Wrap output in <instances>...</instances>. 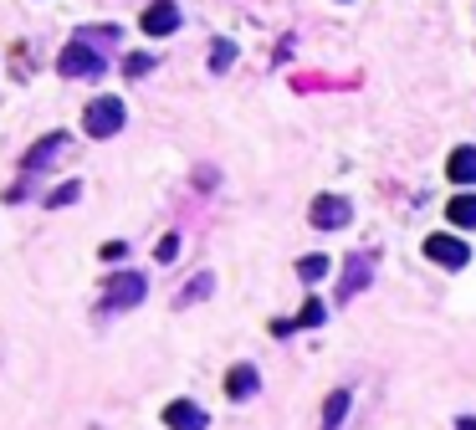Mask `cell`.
<instances>
[{
  "label": "cell",
  "mask_w": 476,
  "mask_h": 430,
  "mask_svg": "<svg viewBox=\"0 0 476 430\" xmlns=\"http://www.w3.org/2000/svg\"><path fill=\"white\" fill-rule=\"evenodd\" d=\"M369 282H374V261H369V257H348L344 261V282H338V308L354 302Z\"/></svg>",
  "instance_id": "5b68a950"
},
{
  "label": "cell",
  "mask_w": 476,
  "mask_h": 430,
  "mask_svg": "<svg viewBox=\"0 0 476 430\" xmlns=\"http://www.w3.org/2000/svg\"><path fill=\"white\" fill-rule=\"evenodd\" d=\"M257 389H261V374H257V364H236V369L226 374V395H231L236 405H241V400H251Z\"/></svg>",
  "instance_id": "9c48e42d"
},
{
  "label": "cell",
  "mask_w": 476,
  "mask_h": 430,
  "mask_svg": "<svg viewBox=\"0 0 476 430\" xmlns=\"http://www.w3.org/2000/svg\"><path fill=\"white\" fill-rule=\"evenodd\" d=\"M425 257H431L435 267H466V261H471V246H466L461 236H425Z\"/></svg>",
  "instance_id": "277c9868"
},
{
  "label": "cell",
  "mask_w": 476,
  "mask_h": 430,
  "mask_svg": "<svg viewBox=\"0 0 476 430\" xmlns=\"http://www.w3.org/2000/svg\"><path fill=\"white\" fill-rule=\"evenodd\" d=\"M144 292H149V277L144 272H118L113 282L102 287V308H108V313L139 308V302H144Z\"/></svg>",
  "instance_id": "7a4b0ae2"
},
{
  "label": "cell",
  "mask_w": 476,
  "mask_h": 430,
  "mask_svg": "<svg viewBox=\"0 0 476 430\" xmlns=\"http://www.w3.org/2000/svg\"><path fill=\"white\" fill-rule=\"evenodd\" d=\"M446 174L456 180V185H476V149L471 143H461V149L446 159Z\"/></svg>",
  "instance_id": "8fae6325"
},
{
  "label": "cell",
  "mask_w": 476,
  "mask_h": 430,
  "mask_svg": "<svg viewBox=\"0 0 476 430\" xmlns=\"http://www.w3.org/2000/svg\"><path fill=\"white\" fill-rule=\"evenodd\" d=\"M57 72H62V77H98V72H102L98 46L73 42V46H67V52H62V57H57Z\"/></svg>",
  "instance_id": "3957f363"
},
{
  "label": "cell",
  "mask_w": 476,
  "mask_h": 430,
  "mask_svg": "<svg viewBox=\"0 0 476 430\" xmlns=\"http://www.w3.org/2000/svg\"><path fill=\"white\" fill-rule=\"evenodd\" d=\"M328 267H333L328 257H303V261H297V277H303V282H323Z\"/></svg>",
  "instance_id": "9a60e30c"
},
{
  "label": "cell",
  "mask_w": 476,
  "mask_h": 430,
  "mask_svg": "<svg viewBox=\"0 0 476 430\" xmlns=\"http://www.w3.org/2000/svg\"><path fill=\"white\" fill-rule=\"evenodd\" d=\"M210 292H216V277H210V272H200L195 282L185 287V292H180V298H174V308H195V302H200V298H210Z\"/></svg>",
  "instance_id": "4fadbf2b"
},
{
  "label": "cell",
  "mask_w": 476,
  "mask_h": 430,
  "mask_svg": "<svg viewBox=\"0 0 476 430\" xmlns=\"http://www.w3.org/2000/svg\"><path fill=\"white\" fill-rule=\"evenodd\" d=\"M77 195H83V185H77V180H73V185H62V190H52V195H46V205H73V200H77Z\"/></svg>",
  "instance_id": "ac0fdd59"
},
{
  "label": "cell",
  "mask_w": 476,
  "mask_h": 430,
  "mask_svg": "<svg viewBox=\"0 0 476 430\" xmlns=\"http://www.w3.org/2000/svg\"><path fill=\"white\" fill-rule=\"evenodd\" d=\"M154 257L159 261H174V257H180V236H164V241L154 246Z\"/></svg>",
  "instance_id": "ffe728a7"
},
{
  "label": "cell",
  "mask_w": 476,
  "mask_h": 430,
  "mask_svg": "<svg viewBox=\"0 0 476 430\" xmlns=\"http://www.w3.org/2000/svg\"><path fill=\"white\" fill-rule=\"evenodd\" d=\"M149 67H154V57H144V52H133V57L123 62V77H144Z\"/></svg>",
  "instance_id": "d6986e66"
},
{
  "label": "cell",
  "mask_w": 476,
  "mask_h": 430,
  "mask_svg": "<svg viewBox=\"0 0 476 430\" xmlns=\"http://www.w3.org/2000/svg\"><path fill=\"white\" fill-rule=\"evenodd\" d=\"M139 26H144L149 36H170V31L180 26V5H174V0H154V5L144 11V21H139Z\"/></svg>",
  "instance_id": "ba28073f"
},
{
  "label": "cell",
  "mask_w": 476,
  "mask_h": 430,
  "mask_svg": "<svg viewBox=\"0 0 476 430\" xmlns=\"http://www.w3.org/2000/svg\"><path fill=\"white\" fill-rule=\"evenodd\" d=\"M348 200L344 195H317L313 200V210H307V220H313L317 230H338V226H348Z\"/></svg>",
  "instance_id": "8992f818"
},
{
  "label": "cell",
  "mask_w": 476,
  "mask_h": 430,
  "mask_svg": "<svg viewBox=\"0 0 476 430\" xmlns=\"http://www.w3.org/2000/svg\"><path fill=\"white\" fill-rule=\"evenodd\" d=\"M456 430H476V420H471V415H466V420H456Z\"/></svg>",
  "instance_id": "7402d4cb"
},
{
  "label": "cell",
  "mask_w": 476,
  "mask_h": 430,
  "mask_svg": "<svg viewBox=\"0 0 476 430\" xmlns=\"http://www.w3.org/2000/svg\"><path fill=\"white\" fill-rule=\"evenodd\" d=\"M164 425L170 430H210V420H205V410L195 400H174V405H164Z\"/></svg>",
  "instance_id": "52a82bcc"
},
{
  "label": "cell",
  "mask_w": 476,
  "mask_h": 430,
  "mask_svg": "<svg viewBox=\"0 0 476 430\" xmlns=\"http://www.w3.org/2000/svg\"><path fill=\"white\" fill-rule=\"evenodd\" d=\"M231 57H236V42H226V36H220V42L210 46V72H226V67H231Z\"/></svg>",
  "instance_id": "e0dca14e"
},
{
  "label": "cell",
  "mask_w": 476,
  "mask_h": 430,
  "mask_svg": "<svg viewBox=\"0 0 476 430\" xmlns=\"http://www.w3.org/2000/svg\"><path fill=\"white\" fill-rule=\"evenodd\" d=\"M348 415V389H338V395H328V405H323V430H338Z\"/></svg>",
  "instance_id": "5bb4252c"
},
{
  "label": "cell",
  "mask_w": 476,
  "mask_h": 430,
  "mask_svg": "<svg viewBox=\"0 0 476 430\" xmlns=\"http://www.w3.org/2000/svg\"><path fill=\"white\" fill-rule=\"evenodd\" d=\"M446 220L461 230H476V195H456V200L446 205Z\"/></svg>",
  "instance_id": "7c38bea8"
},
{
  "label": "cell",
  "mask_w": 476,
  "mask_h": 430,
  "mask_svg": "<svg viewBox=\"0 0 476 430\" xmlns=\"http://www.w3.org/2000/svg\"><path fill=\"white\" fill-rule=\"evenodd\" d=\"M323 318H328V308H323L317 298H307V302H303V313H297V328H317Z\"/></svg>",
  "instance_id": "2e32d148"
},
{
  "label": "cell",
  "mask_w": 476,
  "mask_h": 430,
  "mask_svg": "<svg viewBox=\"0 0 476 430\" xmlns=\"http://www.w3.org/2000/svg\"><path fill=\"white\" fill-rule=\"evenodd\" d=\"M123 257H129V246H123V241H108V246H102V261H123Z\"/></svg>",
  "instance_id": "44dd1931"
},
{
  "label": "cell",
  "mask_w": 476,
  "mask_h": 430,
  "mask_svg": "<svg viewBox=\"0 0 476 430\" xmlns=\"http://www.w3.org/2000/svg\"><path fill=\"white\" fill-rule=\"evenodd\" d=\"M129 123V108L118 98H98V103H87V113H83V129L92 133V139H113L118 129Z\"/></svg>",
  "instance_id": "6da1fadb"
},
{
  "label": "cell",
  "mask_w": 476,
  "mask_h": 430,
  "mask_svg": "<svg viewBox=\"0 0 476 430\" xmlns=\"http://www.w3.org/2000/svg\"><path fill=\"white\" fill-rule=\"evenodd\" d=\"M67 143H73L67 133H52V139H42V143H36V149L26 154V170H46L52 159H62V154H67Z\"/></svg>",
  "instance_id": "30bf717a"
}]
</instances>
